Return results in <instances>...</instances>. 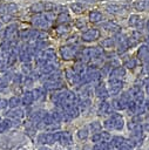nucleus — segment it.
Instances as JSON below:
<instances>
[{
    "mask_svg": "<svg viewBox=\"0 0 149 150\" xmlns=\"http://www.w3.org/2000/svg\"><path fill=\"white\" fill-rule=\"evenodd\" d=\"M49 22H50L49 18L46 14H42V13H38L32 19V23L34 25V27H36L39 29H42V30H46L49 27Z\"/></svg>",
    "mask_w": 149,
    "mask_h": 150,
    "instance_id": "f257e3e1",
    "label": "nucleus"
},
{
    "mask_svg": "<svg viewBox=\"0 0 149 150\" xmlns=\"http://www.w3.org/2000/svg\"><path fill=\"white\" fill-rule=\"evenodd\" d=\"M18 38H19V32L16 25H11L5 29V40L9 41L12 45H14L18 41Z\"/></svg>",
    "mask_w": 149,
    "mask_h": 150,
    "instance_id": "f03ea898",
    "label": "nucleus"
},
{
    "mask_svg": "<svg viewBox=\"0 0 149 150\" xmlns=\"http://www.w3.org/2000/svg\"><path fill=\"white\" fill-rule=\"evenodd\" d=\"M101 33L99 29L96 28H90L88 30H86L83 34H82V40L86 41V42H90V41H95L100 38Z\"/></svg>",
    "mask_w": 149,
    "mask_h": 150,
    "instance_id": "7ed1b4c3",
    "label": "nucleus"
},
{
    "mask_svg": "<svg viewBox=\"0 0 149 150\" xmlns=\"http://www.w3.org/2000/svg\"><path fill=\"white\" fill-rule=\"evenodd\" d=\"M60 53L63 60H70L76 55V49L74 46H65L60 48Z\"/></svg>",
    "mask_w": 149,
    "mask_h": 150,
    "instance_id": "20e7f679",
    "label": "nucleus"
},
{
    "mask_svg": "<svg viewBox=\"0 0 149 150\" xmlns=\"http://www.w3.org/2000/svg\"><path fill=\"white\" fill-rule=\"evenodd\" d=\"M31 56H33V55L31 54L28 46H22V47L19 49V57H20L21 61H23V62H28L29 59H31Z\"/></svg>",
    "mask_w": 149,
    "mask_h": 150,
    "instance_id": "39448f33",
    "label": "nucleus"
},
{
    "mask_svg": "<svg viewBox=\"0 0 149 150\" xmlns=\"http://www.w3.org/2000/svg\"><path fill=\"white\" fill-rule=\"evenodd\" d=\"M43 87L47 90H56V89H61L62 88V82L60 80L59 81H46Z\"/></svg>",
    "mask_w": 149,
    "mask_h": 150,
    "instance_id": "423d86ee",
    "label": "nucleus"
},
{
    "mask_svg": "<svg viewBox=\"0 0 149 150\" xmlns=\"http://www.w3.org/2000/svg\"><path fill=\"white\" fill-rule=\"evenodd\" d=\"M136 11H148L149 9V0H137L134 4Z\"/></svg>",
    "mask_w": 149,
    "mask_h": 150,
    "instance_id": "0eeeda50",
    "label": "nucleus"
},
{
    "mask_svg": "<svg viewBox=\"0 0 149 150\" xmlns=\"http://www.w3.org/2000/svg\"><path fill=\"white\" fill-rule=\"evenodd\" d=\"M5 115H6L7 117H11V118H19V120H20V118L23 116V111H22L21 109L14 108V109H12V110L7 111Z\"/></svg>",
    "mask_w": 149,
    "mask_h": 150,
    "instance_id": "6e6552de",
    "label": "nucleus"
},
{
    "mask_svg": "<svg viewBox=\"0 0 149 150\" xmlns=\"http://www.w3.org/2000/svg\"><path fill=\"white\" fill-rule=\"evenodd\" d=\"M102 13L101 12H99V11H92L90 13H89V20H90V22H93V23H96V22H100L101 20H102Z\"/></svg>",
    "mask_w": 149,
    "mask_h": 150,
    "instance_id": "1a4fd4ad",
    "label": "nucleus"
},
{
    "mask_svg": "<svg viewBox=\"0 0 149 150\" xmlns=\"http://www.w3.org/2000/svg\"><path fill=\"white\" fill-rule=\"evenodd\" d=\"M69 20H70V16L68 15V13H67L66 11H65V12H61V13L56 16V23H57V25L67 23Z\"/></svg>",
    "mask_w": 149,
    "mask_h": 150,
    "instance_id": "9d476101",
    "label": "nucleus"
},
{
    "mask_svg": "<svg viewBox=\"0 0 149 150\" xmlns=\"http://www.w3.org/2000/svg\"><path fill=\"white\" fill-rule=\"evenodd\" d=\"M33 101H34V96H33V93H32V91L25 93V95H23V97H22V100H21L22 104H25L26 107L31 105V104L33 103Z\"/></svg>",
    "mask_w": 149,
    "mask_h": 150,
    "instance_id": "9b49d317",
    "label": "nucleus"
},
{
    "mask_svg": "<svg viewBox=\"0 0 149 150\" xmlns=\"http://www.w3.org/2000/svg\"><path fill=\"white\" fill-rule=\"evenodd\" d=\"M54 70H55V66H54V63H52L50 61L47 62V63H45V64L41 67V73H43V74H50V73H53Z\"/></svg>",
    "mask_w": 149,
    "mask_h": 150,
    "instance_id": "f8f14e48",
    "label": "nucleus"
},
{
    "mask_svg": "<svg viewBox=\"0 0 149 150\" xmlns=\"http://www.w3.org/2000/svg\"><path fill=\"white\" fill-rule=\"evenodd\" d=\"M102 28L106 29V30H111V32H118L120 30V26H117L116 23L114 22H106L102 25Z\"/></svg>",
    "mask_w": 149,
    "mask_h": 150,
    "instance_id": "ddd939ff",
    "label": "nucleus"
},
{
    "mask_svg": "<svg viewBox=\"0 0 149 150\" xmlns=\"http://www.w3.org/2000/svg\"><path fill=\"white\" fill-rule=\"evenodd\" d=\"M31 11L34 13H42L45 12V2H36L31 6Z\"/></svg>",
    "mask_w": 149,
    "mask_h": 150,
    "instance_id": "4468645a",
    "label": "nucleus"
},
{
    "mask_svg": "<svg viewBox=\"0 0 149 150\" xmlns=\"http://www.w3.org/2000/svg\"><path fill=\"white\" fill-rule=\"evenodd\" d=\"M95 93H96V95H97L100 98L107 97V90H106V88H104L103 84H99V86L96 87V89H95Z\"/></svg>",
    "mask_w": 149,
    "mask_h": 150,
    "instance_id": "2eb2a0df",
    "label": "nucleus"
},
{
    "mask_svg": "<svg viewBox=\"0 0 149 150\" xmlns=\"http://www.w3.org/2000/svg\"><path fill=\"white\" fill-rule=\"evenodd\" d=\"M141 22H142V20H141V18L138 15H130V18H129V25L130 26L137 27V26L141 25Z\"/></svg>",
    "mask_w": 149,
    "mask_h": 150,
    "instance_id": "dca6fc26",
    "label": "nucleus"
},
{
    "mask_svg": "<svg viewBox=\"0 0 149 150\" xmlns=\"http://www.w3.org/2000/svg\"><path fill=\"white\" fill-rule=\"evenodd\" d=\"M11 127H12V120H4V121H1V123H0V134L5 132Z\"/></svg>",
    "mask_w": 149,
    "mask_h": 150,
    "instance_id": "f3484780",
    "label": "nucleus"
},
{
    "mask_svg": "<svg viewBox=\"0 0 149 150\" xmlns=\"http://www.w3.org/2000/svg\"><path fill=\"white\" fill-rule=\"evenodd\" d=\"M20 101H21V100H20L18 96H12V97L9 98V101H8V105H9V108H11V109L18 108Z\"/></svg>",
    "mask_w": 149,
    "mask_h": 150,
    "instance_id": "a211bd4d",
    "label": "nucleus"
},
{
    "mask_svg": "<svg viewBox=\"0 0 149 150\" xmlns=\"http://www.w3.org/2000/svg\"><path fill=\"white\" fill-rule=\"evenodd\" d=\"M15 12H18V6L15 5V4H13V2H11V4H6V13L7 14H14Z\"/></svg>",
    "mask_w": 149,
    "mask_h": 150,
    "instance_id": "6ab92c4d",
    "label": "nucleus"
},
{
    "mask_svg": "<svg viewBox=\"0 0 149 150\" xmlns=\"http://www.w3.org/2000/svg\"><path fill=\"white\" fill-rule=\"evenodd\" d=\"M124 9L123 6H116V5H109L107 6V11L109 13H117V12H122Z\"/></svg>",
    "mask_w": 149,
    "mask_h": 150,
    "instance_id": "aec40b11",
    "label": "nucleus"
},
{
    "mask_svg": "<svg viewBox=\"0 0 149 150\" xmlns=\"http://www.w3.org/2000/svg\"><path fill=\"white\" fill-rule=\"evenodd\" d=\"M121 75H124V70L122 68H116L110 73V79H117Z\"/></svg>",
    "mask_w": 149,
    "mask_h": 150,
    "instance_id": "412c9836",
    "label": "nucleus"
},
{
    "mask_svg": "<svg viewBox=\"0 0 149 150\" xmlns=\"http://www.w3.org/2000/svg\"><path fill=\"white\" fill-rule=\"evenodd\" d=\"M68 30H69V27H68L67 25H65V23L57 25V27H56V33H57L59 35L65 34V33H66V32H68Z\"/></svg>",
    "mask_w": 149,
    "mask_h": 150,
    "instance_id": "4be33fe9",
    "label": "nucleus"
},
{
    "mask_svg": "<svg viewBox=\"0 0 149 150\" xmlns=\"http://www.w3.org/2000/svg\"><path fill=\"white\" fill-rule=\"evenodd\" d=\"M70 8H72V9H73L75 13H77V14H79V13H82V12H83V9H84V8H83V6H82L80 2H75V4H72Z\"/></svg>",
    "mask_w": 149,
    "mask_h": 150,
    "instance_id": "5701e85b",
    "label": "nucleus"
},
{
    "mask_svg": "<svg viewBox=\"0 0 149 150\" xmlns=\"http://www.w3.org/2000/svg\"><path fill=\"white\" fill-rule=\"evenodd\" d=\"M67 114L70 116V118H76V117L79 116L80 111H79L77 107H72V108H70V109L67 111Z\"/></svg>",
    "mask_w": 149,
    "mask_h": 150,
    "instance_id": "b1692460",
    "label": "nucleus"
},
{
    "mask_svg": "<svg viewBox=\"0 0 149 150\" xmlns=\"http://www.w3.org/2000/svg\"><path fill=\"white\" fill-rule=\"evenodd\" d=\"M55 142L54 134H45V144H54Z\"/></svg>",
    "mask_w": 149,
    "mask_h": 150,
    "instance_id": "393cba45",
    "label": "nucleus"
},
{
    "mask_svg": "<svg viewBox=\"0 0 149 150\" xmlns=\"http://www.w3.org/2000/svg\"><path fill=\"white\" fill-rule=\"evenodd\" d=\"M77 136H79L80 139H86V138L88 137V129H87V128L80 129L79 132H77Z\"/></svg>",
    "mask_w": 149,
    "mask_h": 150,
    "instance_id": "a878e982",
    "label": "nucleus"
},
{
    "mask_svg": "<svg viewBox=\"0 0 149 150\" xmlns=\"http://www.w3.org/2000/svg\"><path fill=\"white\" fill-rule=\"evenodd\" d=\"M102 46H103L104 48H110V47H113V46H114V39H111V38L104 39V40L102 41Z\"/></svg>",
    "mask_w": 149,
    "mask_h": 150,
    "instance_id": "bb28decb",
    "label": "nucleus"
},
{
    "mask_svg": "<svg viewBox=\"0 0 149 150\" xmlns=\"http://www.w3.org/2000/svg\"><path fill=\"white\" fill-rule=\"evenodd\" d=\"M89 128H90V130H92L93 132H99L100 129H101V124H100L99 122L95 121V122H92V123H90Z\"/></svg>",
    "mask_w": 149,
    "mask_h": 150,
    "instance_id": "cd10ccee",
    "label": "nucleus"
},
{
    "mask_svg": "<svg viewBox=\"0 0 149 150\" xmlns=\"http://www.w3.org/2000/svg\"><path fill=\"white\" fill-rule=\"evenodd\" d=\"M29 35H31V30H21L19 33V38L22 40H29Z\"/></svg>",
    "mask_w": 149,
    "mask_h": 150,
    "instance_id": "c85d7f7f",
    "label": "nucleus"
},
{
    "mask_svg": "<svg viewBox=\"0 0 149 150\" xmlns=\"http://www.w3.org/2000/svg\"><path fill=\"white\" fill-rule=\"evenodd\" d=\"M75 26H76L79 29H83V28H86V21H84L83 19H77V20L75 21Z\"/></svg>",
    "mask_w": 149,
    "mask_h": 150,
    "instance_id": "c756f323",
    "label": "nucleus"
},
{
    "mask_svg": "<svg viewBox=\"0 0 149 150\" xmlns=\"http://www.w3.org/2000/svg\"><path fill=\"white\" fill-rule=\"evenodd\" d=\"M22 71H23L26 75H31V64H28V63L22 64Z\"/></svg>",
    "mask_w": 149,
    "mask_h": 150,
    "instance_id": "7c9ffc66",
    "label": "nucleus"
},
{
    "mask_svg": "<svg viewBox=\"0 0 149 150\" xmlns=\"http://www.w3.org/2000/svg\"><path fill=\"white\" fill-rule=\"evenodd\" d=\"M92 141H93V142H101V141H102L101 134H100V132H95V134L92 136Z\"/></svg>",
    "mask_w": 149,
    "mask_h": 150,
    "instance_id": "2f4dec72",
    "label": "nucleus"
},
{
    "mask_svg": "<svg viewBox=\"0 0 149 150\" xmlns=\"http://www.w3.org/2000/svg\"><path fill=\"white\" fill-rule=\"evenodd\" d=\"M7 105H8V101L5 98H1L0 100V109H5Z\"/></svg>",
    "mask_w": 149,
    "mask_h": 150,
    "instance_id": "473e14b6",
    "label": "nucleus"
},
{
    "mask_svg": "<svg viewBox=\"0 0 149 150\" xmlns=\"http://www.w3.org/2000/svg\"><path fill=\"white\" fill-rule=\"evenodd\" d=\"M109 69H110V66H109V64H106V66H103V67H102V69H101V74H103V75H107V73L109 71Z\"/></svg>",
    "mask_w": 149,
    "mask_h": 150,
    "instance_id": "72a5a7b5",
    "label": "nucleus"
},
{
    "mask_svg": "<svg viewBox=\"0 0 149 150\" xmlns=\"http://www.w3.org/2000/svg\"><path fill=\"white\" fill-rule=\"evenodd\" d=\"M100 134H101V138H102V141L107 142V141H108V138H109V134H108V132H106V131L100 132Z\"/></svg>",
    "mask_w": 149,
    "mask_h": 150,
    "instance_id": "f704fd0d",
    "label": "nucleus"
},
{
    "mask_svg": "<svg viewBox=\"0 0 149 150\" xmlns=\"http://www.w3.org/2000/svg\"><path fill=\"white\" fill-rule=\"evenodd\" d=\"M134 64H135V61H134V60H131V61H129V62H127V63H126V66H127L128 68H133V66H134Z\"/></svg>",
    "mask_w": 149,
    "mask_h": 150,
    "instance_id": "c9c22d12",
    "label": "nucleus"
},
{
    "mask_svg": "<svg viewBox=\"0 0 149 150\" xmlns=\"http://www.w3.org/2000/svg\"><path fill=\"white\" fill-rule=\"evenodd\" d=\"M83 1H86V2H89V4H93V2H96L97 0H83Z\"/></svg>",
    "mask_w": 149,
    "mask_h": 150,
    "instance_id": "e433bc0d",
    "label": "nucleus"
},
{
    "mask_svg": "<svg viewBox=\"0 0 149 150\" xmlns=\"http://www.w3.org/2000/svg\"><path fill=\"white\" fill-rule=\"evenodd\" d=\"M39 150H50V149H49V148H47V146H41Z\"/></svg>",
    "mask_w": 149,
    "mask_h": 150,
    "instance_id": "4c0bfd02",
    "label": "nucleus"
},
{
    "mask_svg": "<svg viewBox=\"0 0 149 150\" xmlns=\"http://www.w3.org/2000/svg\"><path fill=\"white\" fill-rule=\"evenodd\" d=\"M147 28H148V30H149V20H148V22H147Z\"/></svg>",
    "mask_w": 149,
    "mask_h": 150,
    "instance_id": "58836bf2",
    "label": "nucleus"
},
{
    "mask_svg": "<svg viewBox=\"0 0 149 150\" xmlns=\"http://www.w3.org/2000/svg\"><path fill=\"white\" fill-rule=\"evenodd\" d=\"M1 121H2V120H1V117H0V123H1Z\"/></svg>",
    "mask_w": 149,
    "mask_h": 150,
    "instance_id": "ea45409f",
    "label": "nucleus"
},
{
    "mask_svg": "<svg viewBox=\"0 0 149 150\" xmlns=\"http://www.w3.org/2000/svg\"><path fill=\"white\" fill-rule=\"evenodd\" d=\"M18 150H25V149H18Z\"/></svg>",
    "mask_w": 149,
    "mask_h": 150,
    "instance_id": "a19ab883",
    "label": "nucleus"
}]
</instances>
